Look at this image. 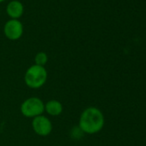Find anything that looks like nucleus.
<instances>
[{
  "label": "nucleus",
  "mask_w": 146,
  "mask_h": 146,
  "mask_svg": "<svg viewBox=\"0 0 146 146\" xmlns=\"http://www.w3.org/2000/svg\"><path fill=\"white\" fill-rule=\"evenodd\" d=\"M105 124L102 112L96 107L85 108L79 118L78 125L80 130L86 134H96L101 131Z\"/></svg>",
  "instance_id": "f257e3e1"
},
{
  "label": "nucleus",
  "mask_w": 146,
  "mask_h": 146,
  "mask_svg": "<svg viewBox=\"0 0 146 146\" xmlns=\"http://www.w3.org/2000/svg\"><path fill=\"white\" fill-rule=\"evenodd\" d=\"M47 75L45 66L33 64L25 72L24 83L30 89H40L46 83Z\"/></svg>",
  "instance_id": "f03ea898"
},
{
  "label": "nucleus",
  "mask_w": 146,
  "mask_h": 146,
  "mask_svg": "<svg viewBox=\"0 0 146 146\" xmlns=\"http://www.w3.org/2000/svg\"><path fill=\"white\" fill-rule=\"evenodd\" d=\"M20 111L24 117L34 119L43 114L45 112V103L40 98L32 96L26 99L21 104Z\"/></svg>",
  "instance_id": "7ed1b4c3"
},
{
  "label": "nucleus",
  "mask_w": 146,
  "mask_h": 146,
  "mask_svg": "<svg viewBox=\"0 0 146 146\" xmlns=\"http://www.w3.org/2000/svg\"><path fill=\"white\" fill-rule=\"evenodd\" d=\"M32 128L33 131L40 137L48 136L52 131V121L45 115H40L32 119Z\"/></svg>",
  "instance_id": "20e7f679"
},
{
  "label": "nucleus",
  "mask_w": 146,
  "mask_h": 146,
  "mask_svg": "<svg viewBox=\"0 0 146 146\" xmlns=\"http://www.w3.org/2000/svg\"><path fill=\"white\" fill-rule=\"evenodd\" d=\"M4 33L9 40H17L23 36V25L18 19H11L5 23Z\"/></svg>",
  "instance_id": "39448f33"
},
{
  "label": "nucleus",
  "mask_w": 146,
  "mask_h": 146,
  "mask_svg": "<svg viewBox=\"0 0 146 146\" xmlns=\"http://www.w3.org/2000/svg\"><path fill=\"white\" fill-rule=\"evenodd\" d=\"M6 12L9 17H11V19H18L24 12L23 5L18 0H13L8 4L6 7Z\"/></svg>",
  "instance_id": "423d86ee"
},
{
  "label": "nucleus",
  "mask_w": 146,
  "mask_h": 146,
  "mask_svg": "<svg viewBox=\"0 0 146 146\" xmlns=\"http://www.w3.org/2000/svg\"><path fill=\"white\" fill-rule=\"evenodd\" d=\"M64 107L63 104L58 100H50L45 103V112L50 116H58L63 113Z\"/></svg>",
  "instance_id": "0eeeda50"
},
{
  "label": "nucleus",
  "mask_w": 146,
  "mask_h": 146,
  "mask_svg": "<svg viewBox=\"0 0 146 146\" xmlns=\"http://www.w3.org/2000/svg\"><path fill=\"white\" fill-rule=\"evenodd\" d=\"M47 61H48V56L44 52H38L35 57V64L40 65V66H45L46 64Z\"/></svg>",
  "instance_id": "6e6552de"
},
{
  "label": "nucleus",
  "mask_w": 146,
  "mask_h": 146,
  "mask_svg": "<svg viewBox=\"0 0 146 146\" xmlns=\"http://www.w3.org/2000/svg\"><path fill=\"white\" fill-rule=\"evenodd\" d=\"M4 1H5V0H0V3H2V2H4Z\"/></svg>",
  "instance_id": "1a4fd4ad"
}]
</instances>
